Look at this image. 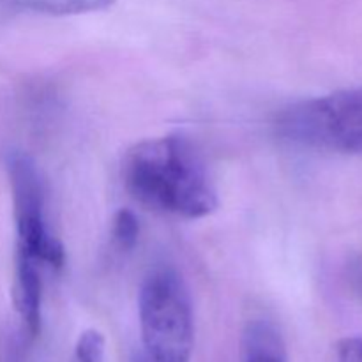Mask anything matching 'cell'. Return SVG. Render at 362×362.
<instances>
[{
  "instance_id": "obj_1",
  "label": "cell",
  "mask_w": 362,
  "mask_h": 362,
  "mask_svg": "<svg viewBox=\"0 0 362 362\" xmlns=\"http://www.w3.org/2000/svg\"><path fill=\"white\" fill-rule=\"evenodd\" d=\"M127 193L144 207L180 219H202L219 207L207 163L182 133L133 145L122 163Z\"/></svg>"
},
{
  "instance_id": "obj_2",
  "label": "cell",
  "mask_w": 362,
  "mask_h": 362,
  "mask_svg": "<svg viewBox=\"0 0 362 362\" xmlns=\"http://www.w3.org/2000/svg\"><path fill=\"white\" fill-rule=\"evenodd\" d=\"M145 354L151 362H189L194 349V315L189 290L172 267L145 276L138 296Z\"/></svg>"
},
{
  "instance_id": "obj_3",
  "label": "cell",
  "mask_w": 362,
  "mask_h": 362,
  "mask_svg": "<svg viewBox=\"0 0 362 362\" xmlns=\"http://www.w3.org/2000/svg\"><path fill=\"white\" fill-rule=\"evenodd\" d=\"M276 129L300 147L362 156V85L288 106L276 119Z\"/></svg>"
},
{
  "instance_id": "obj_4",
  "label": "cell",
  "mask_w": 362,
  "mask_h": 362,
  "mask_svg": "<svg viewBox=\"0 0 362 362\" xmlns=\"http://www.w3.org/2000/svg\"><path fill=\"white\" fill-rule=\"evenodd\" d=\"M6 168L16 225V260L32 262L41 267H62L64 247L49 232L45 180L37 165L23 152H11Z\"/></svg>"
},
{
  "instance_id": "obj_5",
  "label": "cell",
  "mask_w": 362,
  "mask_h": 362,
  "mask_svg": "<svg viewBox=\"0 0 362 362\" xmlns=\"http://www.w3.org/2000/svg\"><path fill=\"white\" fill-rule=\"evenodd\" d=\"M41 265L32 262L16 260V279H14V308L23 322L25 331L35 338L41 329L42 306V278Z\"/></svg>"
},
{
  "instance_id": "obj_6",
  "label": "cell",
  "mask_w": 362,
  "mask_h": 362,
  "mask_svg": "<svg viewBox=\"0 0 362 362\" xmlns=\"http://www.w3.org/2000/svg\"><path fill=\"white\" fill-rule=\"evenodd\" d=\"M117 0H6L13 9L46 16H78L101 13L115 6Z\"/></svg>"
},
{
  "instance_id": "obj_7",
  "label": "cell",
  "mask_w": 362,
  "mask_h": 362,
  "mask_svg": "<svg viewBox=\"0 0 362 362\" xmlns=\"http://www.w3.org/2000/svg\"><path fill=\"white\" fill-rule=\"evenodd\" d=\"M244 362H286L281 338L272 325L251 322L244 332Z\"/></svg>"
},
{
  "instance_id": "obj_8",
  "label": "cell",
  "mask_w": 362,
  "mask_h": 362,
  "mask_svg": "<svg viewBox=\"0 0 362 362\" xmlns=\"http://www.w3.org/2000/svg\"><path fill=\"white\" fill-rule=\"evenodd\" d=\"M106 339L95 329H87L74 345L73 362H105Z\"/></svg>"
},
{
  "instance_id": "obj_9",
  "label": "cell",
  "mask_w": 362,
  "mask_h": 362,
  "mask_svg": "<svg viewBox=\"0 0 362 362\" xmlns=\"http://www.w3.org/2000/svg\"><path fill=\"white\" fill-rule=\"evenodd\" d=\"M138 235H140V225H138L136 216L127 209H120L113 218L112 237L117 247L122 251L131 250L136 244Z\"/></svg>"
},
{
  "instance_id": "obj_10",
  "label": "cell",
  "mask_w": 362,
  "mask_h": 362,
  "mask_svg": "<svg viewBox=\"0 0 362 362\" xmlns=\"http://www.w3.org/2000/svg\"><path fill=\"white\" fill-rule=\"evenodd\" d=\"M336 361L338 362H362V338L350 336L341 339L336 349Z\"/></svg>"
},
{
  "instance_id": "obj_11",
  "label": "cell",
  "mask_w": 362,
  "mask_h": 362,
  "mask_svg": "<svg viewBox=\"0 0 362 362\" xmlns=\"http://www.w3.org/2000/svg\"><path fill=\"white\" fill-rule=\"evenodd\" d=\"M136 362H144V361H136Z\"/></svg>"
}]
</instances>
